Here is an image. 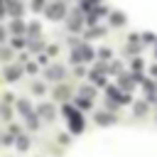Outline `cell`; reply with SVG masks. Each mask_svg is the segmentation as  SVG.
I'll use <instances>...</instances> for the list:
<instances>
[{
	"label": "cell",
	"instance_id": "9",
	"mask_svg": "<svg viewBox=\"0 0 157 157\" xmlns=\"http://www.w3.org/2000/svg\"><path fill=\"white\" fill-rule=\"evenodd\" d=\"M145 108H147V103H137V105H135V113H137V115H142V113H145Z\"/></svg>",
	"mask_w": 157,
	"mask_h": 157
},
{
	"label": "cell",
	"instance_id": "7",
	"mask_svg": "<svg viewBox=\"0 0 157 157\" xmlns=\"http://www.w3.org/2000/svg\"><path fill=\"white\" fill-rule=\"evenodd\" d=\"M20 110H22V113L29 118V103H27V101H20Z\"/></svg>",
	"mask_w": 157,
	"mask_h": 157
},
{
	"label": "cell",
	"instance_id": "1",
	"mask_svg": "<svg viewBox=\"0 0 157 157\" xmlns=\"http://www.w3.org/2000/svg\"><path fill=\"white\" fill-rule=\"evenodd\" d=\"M91 56H93L91 47H78V49H74V61H86V59H91Z\"/></svg>",
	"mask_w": 157,
	"mask_h": 157
},
{
	"label": "cell",
	"instance_id": "3",
	"mask_svg": "<svg viewBox=\"0 0 157 157\" xmlns=\"http://www.w3.org/2000/svg\"><path fill=\"white\" fill-rule=\"evenodd\" d=\"M47 76H49V78H61V76H64V69H61V66H52V69L47 71Z\"/></svg>",
	"mask_w": 157,
	"mask_h": 157
},
{
	"label": "cell",
	"instance_id": "5",
	"mask_svg": "<svg viewBox=\"0 0 157 157\" xmlns=\"http://www.w3.org/2000/svg\"><path fill=\"white\" fill-rule=\"evenodd\" d=\"M5 76H7L10 81H15V78L20 76V69H7V71H5Z\"/></svg>",
	"mask_w": 157,
	"mask_h": 157
},
{
	"label": "cell",
	"instance_id": "8",
	"mask_svg": "<svg viewBox=\"0 0 157 157\" xmlns=\"http://www.w3.org/2000/svg\"><path fill=\"white\" fill-rule=\"evenodd\" d=\"M113 25H123V15L120 12H113V20H110Z\"/></svg>",
	"mask_w": 157,
	"mask_h": 157
},
{
	"label": "cell",
	"instance_id": "10",
	"mask_svg": "<svg viewBox=\"0 0 157 157\" xmlns=\"http://www.w3.org/2000/svg\"><path fill=\"white\" fill-rule=\"evenodd\" d=\"M17 145H20V150H27V137H20Z\"/></svg>",
	"mask_w": 157,
	"mask_h": 157
},
{
	"label": "cell",
	"instance_id": "4",
	"mask_svg": "<svg viewBox=\"0 0 157 157\" xmlns=\"http://www.w3.org/2000/svg\"><path fill=\"white\" fill-rule=\"evenodd\" d=\"M96 120H98V123H101V125H105V123H110V120H113V118H110V115H108V113H98V115H96Z\"/></svg>",
	"mask_w": 157,
	"mask_h": 157
},
{
	"label": "cell",
	"instance_id": "12",
	"mask_svg": "<svg viewBox=\"0 0 157 157\" xmlns=\"http://www.w3.org/2000/svg\"><path fill=\"white\" fill-rule=\"evenodd\" d=\"M0 39H2V29H0Z\"/></svg>",
	"mask_w": 157,
	"mask_h": 157
},
{
	"label": "cell",
	"instance_id": "6",
	"mask_svg": "<svg viewBox=\"0 0 157 157\" xmlns=\"http://www.w3.org/2000/svg\"><path fill=\"white\" fill-rule=\"evenodd\" d=\"M39 113H42L44 118H52V115H54V110H52V105H42V108H39Z\"/></svg>",
	"mask_w": 157,
	"mask_h": 157
},
{
	"label": "cell",
	"instance_id": "11",
	"mask_svg": "<svg viewBox=\"0 0 157 157\" xmlns=\"http://www.w3.org/2000/svg\"><path fill=\"white\" fill-rule=\"evenodd\" d=\"M34 7L39 10V7H42V0H34Z\"/></svg>",
	"mask_w": 157,
	"mask_h": 157
},
{
	"label": "cell",
	"instance_id": "2",
	"mask_svg": "<svg viewBox=\"0 0 157 157\" xmlns=\"http://www.w3.org/2000/svg\"><path fill=\"white\" fill-rule=\"evenodd\" d=\"M47 12H49V17H52V20H59V17H64V5H59V2H56V5H52Z\"/></svg>",
	"mask_w": 157,
	"mask_h": 157
}]
</instances>
